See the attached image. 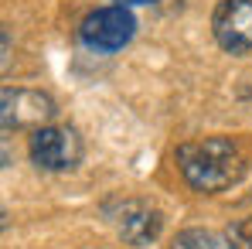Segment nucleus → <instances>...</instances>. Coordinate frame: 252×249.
I'll use <instances>...</instances> for the list:
<instances>
[{
    "instance_id": "f257e3e1",
    "label": "nucleus",
    "mask_w": 252,
    "mask_h": 249,
    "mask_svg": "<svg viewBox=\"0 0 252 249\" xmlns=\"http://www.w3.org/2000/svg\"><path fill=\"white\" fill-rule=\"evenodd\" d=\"M177 167H181L184 181L201 195H218V191L232 188L246 171L239 147L228 137H205V140L181 143Z\"/></svg>"
},
{
    "instance_id": "f03ea898",
    "label": "nucleus",
    "mask_w": 252,
    "mask_h": 249,
    "mask_svg": "<svg viewBox=\"0 0 252 249\" xmlns=\"http://www.w3.org/2000/svg\"><path fill=\"white\" fill-rule=\"evenodd\" d=\"M133 35H136V17L123 3L99 7L92 14H85L79 24V41L95 55H113V51L126 48L133 41Z\"/></svg>"
},
{
    "instance_id": "7ed1b4c3",
    "label": "nucleus",
    "mask_w": 252,
    "mask_h": 249,
    "mask_svg": "<svg viewBox=\"0 0 252 249\" xmlns=\"http://www.w3.org/2000/svg\"><path fill=\"white\" fill-rule=\"evenodd\" d=\"M28 154L41 171H72L82 161V137L72 126H38L28 140Z\"/></svg>"
},
{
    "instance_id": "20e7f679",
    "label": "nucleus",
    "mask_w": 252,
    "mask_h": 249,
    "mask_svg": "<svg viewBox=\"0 0 252 249\" xmlns=\"http://www.w3.org/2000/svg\"><path fill=\"white\" fill-rule=\"evenodd\" d=\"M211 35L228 55L252 51V0H218L211 14Z\"/></svg>"
},
{
    "instance_id": "39448f33",
    "label": "nucleus",
    "mask_w": 252,
    "mask_h": 249,
    "mask_svg": "<svg viewBox=\"0 0 252 249\" xmlns=\"http://www.w3.org/2000/svg\"><path fill=\"white\" fill-rule=\"evenodd\" d=\"M0 120H3V133L10 130H21V126H48V120H55V103L44 96V92H34V89H3L0 92Z\"/></svg>"
},
{
    "instance_id": "423d86ee",
    "label": "nucleus",
    "mask_w": 252,
    "mask_h": 249,
    "mask_svg": "<svg viewBox=\"0 0 252 249\" xmlns=\"http://www.w3.org/2000/svg\"><path fill=\"white\" fill-rule=\"evenodd\" d=\"M116 229L129 246H150L160 229H164V218L157 208H150L147 202H123L120 215H116Z\"/></svg>"
},
{
    "instance_id": "0eeeda50",
    "label": "nucleus",
    "mask_w": 252,
    "mask_h": 249,
    "mask_svg": "<svg viewBox=\"0 0 252 249\" xmlns=\"http://www.w3.org/2000/svg\"><path fill=\"white\" fill-rule=\"evenodd\" d=\"M174 249H235L228 236L221 232H208V229H184L177 239H174Z\"/></svg>"
},
{
    "instance_id": "6e6552de",
    "label": "nucleus",
    "mask_w": 252,
    "mask_h": 249,
    "mask_svg": "<svg viewBox=\"0 0 252 249\" xmlns=\"http://www.w3.org/2000/svg\"><path fill=\"white\" fill-rule=\"evenodd\" d=\"M225 236L232 239V246H235V249H252V215L239 218V222H232V225L225 229Z\"/></svg>"
},
{
    "instance_id": "1a4fd4ad",
    "label": "nucleus",
    "mask_w": 252,
    "mask_h": 249,
    "mask_svg": "<svg viewBox=\"0 0 252 249\" xmlns=\"http://www.w3.org/2000/svg\"><path fill=\"white\" fill-rule=\"evenodd\" d=\"M116 3H123V7H140V3H157V0H116Z\"/></svg>"
}]
</instances>
